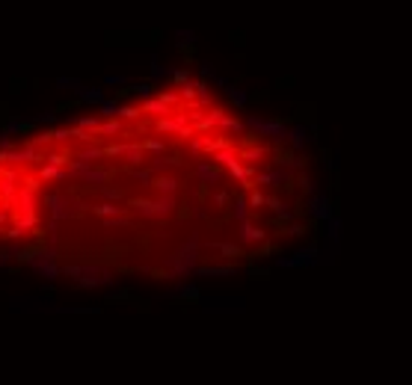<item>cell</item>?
<instances>
[{
	"mask_svg": "<svg viewBox=\"0 0 412 385\" xmlns=\"http://www.w3.org/2000/svg\"><path fill=\"white\" fill-rule=\"evenodd\" d=\"M184 125H187V116L181 113V116H175V119H160V122H157L154 128H157L160 133H178V130H181Z\"/></svg>",
	"mask_w": 412,
	"mask_h": 385,
	"instance_id": "2e32d148",
	"label": "cell"
},
{
	"mask_svg": "<svg viewBox=\"0 0 412 385\" xmlns=\"http://www.w3.org/2000/svg\"><path fill=\"white\" fill-rule=\"evenodd\" d=\"M196 175H199L205 184H211V187H214V184H223V172H220V169H214V166H211V163H205V160L196 166Z\"/></svg>",
	"mask_w": 412,
	"mask_h": 385,
	"instance_id": "4fadbf2b",
	"label": "cell"
},
{
	"mask_svg": "<svg viewBox=\"0 0 412 385\" xmlns=\"http://www.w3.org/2000/svg\"><path fill=\"white\" fill-rule=\"evenodd\" d=\"M39 178H42V181H68V172H62L56 163H45V166L39 169Z\"/></svg>",
	"mask_w": 412,
	"mask_h": 385,
	"instance_id": "e0dca14e",
	"label": "cell"
},
{
	"mask_svg": "<svg viewBox=\"0 0 412 385\" xmlns=\"http://www.w3.org/2000/svg\"><path fill=\"white\" fill-rule=\"evenodd\" d=\"M172 166H181V160H175V157H163V151L151 160V172H166V169H172Z\"/></svg>",
	"mask_w": 412,
	"mask_h": 385,
	"instance_id": "ffe728a7",
	"label": "cell"
},
{
	"mask_svg": "<svg viewBox=\"0 0 412 385\" xmlns=\"http://www.w3.org/2000/svg\"><path fill=\"white\" fill-rule=\"evenodd\" d=\"M220 128H223V130H229V133H240V130H243V122H237V119H229V116H226Z\"/></svg>",
	"mask_w": 412,
	"mask_h": 385,
	"instance_id": "1f68e13d",
	"label": "cell"
},
{
	"mask_svg": "<svg viewBox=\"0 0 412 385\" xmlns=\"http://www.w3.org/2000/svg\"><path fill=\"white\" fill-rule=\"evenodd\" d=\"M229 199H231V196L223 190V193H217V196H214V205H217V208H223V205H229Z\"/></svg>",
	"mask_w": 412,
	"mask_h": 385,
	"instance_id": "bcb514c9",
	"label": "cell"
},
{
	"mask_svg": "<svg viewBox=\"0 0 412 385\" xmlns=\"http://www.w3.org/2000/svg\"><path fill=\"white\" fill-rule=\"evenodd\" d=\"M166 77V68L157 65V59H151V80H163Z\"/></svg>",
	"mask_w": 412,
	"mask_h": 385,
	"instance_id": "74e56055",
	"label": "cell"
},
{
	"mask_svg": "<svg viewBox=\"0 0 412 385\" xmlns=\"http://www.w3.org/2000/svg\"><path fill=\"white\" fill-rule=\"evenodd\" d=\"M122 157L131 163V166H139L145 160V148L139 142H131V145H122Z\"/></svg>",
	"mask_w": 412,
	"mask_h": 385,
	"instance_id": "9a60e30c",
	"label": "cell"
},
{
	"mask_svg": "<svg viewBox=\"0 0 412 385\" xmlns=\"http://www.w3.org/2000/svg\"><path fill=\"white\" fill-rule=\"evenodd\" d=\"M98 125H101L98 119H77V128H86V130H92V133L98 130Z\"/></svg>",
	"mask_w": 412,
	"mask_h": 385,
	"instance_id": "ab89813d",
	"label": "cell"
},
{
	"mask_svg": "<svg viewBox=\"0 0 412 385\" xmlns=\"http://www.w3.org/2000/svg\"><path fill=\"white\" fill-rule=\"evenodd\" d=\"M237 240H240V243H261V240H264V231H261L258 225H252L249 219H243V222H240V231H237Z\"/></svg>",
	"mask_w": 412,
	"mask_h": 385,
	"instance_id": "8fae6325",
	"label": "cell"
},
{
	"mask_svg": "<svg viewBox=\"0 0 412 385\" xmlns=\"http://www.w3.org/2000/svg\"><path fill=\"white\" fill-rule=\"evenodd\" d=\"M193 216H196V219H205V216H208V211H205V208H196V211H193Z\"/></svg>",
	"mask_w": 412,
	"mask_h": 385,
	"instance_id": "db71d44e",
	"label": "cell"
},
{
	"mask_svg": "<svg viewBox=\"0 0 412 385\" xmlns=\"http://www.w3.org/2000/svg\"><path fill=\"white\" fill-rule=\"evenodd\" d=\"M77 98H80V101H86V104H101V101H104V92H101V89L80 86V89H77Z\"/></svg>",
	"mask_w": 412,
	"mask_h": 385,
	"instance_id": "44dd1931",
	"label": "cell"
},
{
	"mask_svg": "<svg viewBox=\"0 0 412 385\" xmlns=\"http://www.w3.org/2000/svg\"><path fill=\"white\" fill-rule=\"evenodd\" d=\"M119 133H122V122H119V116H113V122L98 125V130H95V136H119Z\"/></svg>",
	"mask_w": 412,
	"mask_h": 385,
	"instance_id": "d6986e66",
	"label": "cell"
},
{
	"mask_svg": "<svg viewBox=\"0 0 412 385\" xmlns=\"http://www.w3.org/2000/svg\"><path fill=\"white\" fill-rule=\"evenodd\" d=\"M134 178H137V181H142V187H148V184H151V172H139V169H134Z\"/></svg>",
	"mask_w": 412,
	"mask_h": 385,
	"instance_id": "f6af8a7d",
	"label": "cell"
},
{
	"mask_svg": "<svg viewBox=\"0 0 412 385\" xmlns=\"http://www.w3.org/2000/svg\"><path fill=\"white\" fill-rule=\"evenodd\" d=\"M50 133H53V139H56V142H65V139L71 136V130H50Z\"/></svg>",
	"mask_w": 412,
	"mask_h": 385,
	"instance_id": "681fc988",
	"label": "cell"
},
{
	"mask_svg": "<svg viewBox=\"0 0 412 385\" xmlns=\"http://www.w3.org/2000/svg\"><path fill=\"white\" fill-rule=\"evenodd\" d=\"M306 208H309V214H312L315 219H320V222L332 216L329 196H323V193H312V196H309V202H306Z\"/></svg>",
	"mask_w": 412,
	"mask_h": 385,
	"instance_id": "ba28073f",
	"label": "cell"
},
{
	"mask_svg": "<svg viewBox=\"0 0 412 385\" xmlns=\"http://www.w3.org/2000/svg\"><path fill=\"white\" fill-rule=\"evenodd\" d=\"M202 77H214V65L211 62H202Z\"/></svg>",
	"mask_w": 412,
	"mask_h": 385,
	"instance_id": "816d5d0a",
	"label": "cell"
},
{
	"mask_svg": "<svg viewBox=\"0 0 412 385\" xmlns=\"http://www.w3.org/2000/svg\"><path fill=\"white\" fill-rule=\"evenodd\" d=\"M148 187H154V190H157V193H163V196H175L181 184H178L175 178H169V175H160V178H151V184H148Z\"/></svg>",
	"mask_w": 412,
	"mask_h": 385,
	"instance_id": "5bb4252c",
	"label": "cell"
},
{
	"mask_svg": "<svg viewBox=\"0 0 412 385\" xmlns=\"http://www.w3.org/2000/svg\"><path fill=\"white\" fill-rule=\"evenodd\" d=\"M56 86H62V89H71V92H77V89H80L83 83H80L77 77H59V80H56Z\"/></svg>",
	"mask_w": 412,
	"mask_h": 385,
	"instance_id": "d6a6232c",
	"label": "cell"
},
{
	"mask_svg": "<svg viewBox=\"0 0 412 385\" xmlns=\"http://www.w3.org/2000/svg\"><path fill=\"white\" fill-rule=\"evenodd\" d=\"M160 101L172 107V104H178V92H160Z\"/></svg>",
	"mask_w": 412,
	"mask_h": 385,
	"instance_id": "7bdbcfd3",
	"label": "cell"
},
{
	"mask_svg": "<svg viewBox=\"0 0 412 385\" xmlns=\"http://www.w3.org/2000/svg\"><path fill=\"white\" fill-rule=\"evenodd\" d=\"M139 145H142V148H148V151H157V154L163 151V142H157V139H145V142H139Z\"/></svg>",
	"mask_w": 412,
	"mask_h": 385,
	"instance_id": "b9f144b4",
	"label": "cell"
},
{
	"mask_svg": "<svg viewBox=\"0 0 412 385\" xmlns=\"http://www.w3.org/2000/svg\"><path fill=\"white\" fill-rule=\"evenodd\" d=\"M288 234H291V237H300V234H306V228H303V225H291Z\"/></svg>",
	"mask_w": 412,
	"mask_h": 385,
	"instance_id": "f5cc1de1",
	"label": "cell"
},
{
	"mask_svg": "<svg viewBox=\"0 0 412 385\" xmlns=\"http://www.w3.org/2000/svg\"><path fill=\"white\" fill-rule=\"evenodd\" d=\"M323 222H326V231H323V234H326V240H332V246H338V240H341V219L332 214V216H329V219H323Z\"/></svg>",
	"mask_w": 412,
	"mask_h": 385,
	"instance_id": "ac0fdd59",
	"label": "cell"
},
{
	"mask_svg": "<svg viewBox=\"0 0 412 385\" xmlns=\"http://www.w3.org/2000/svg\"><path fill=\"white\" fill-rule=\"evenodd\" d=\"M139 110H142V113H163V116H166V113H172V110H169V104H163L160 98H145V104H142Z\"/></svg>",
	"mask_w": 412,
	"mask_h": 385,
	"instance_id": "7402d4cb",
	"label": "cell"
},
{
	"mask_svg": "<svg viewBox=\"0 0 412 385\" xmlns=\"http://www.w3.org/2000/svg\"><path fill=\"white\" fill-rule=\"evenodd\" d=\"M175 36L181 39V42H178V47H181V50H184V47H190V44H193V39H196V33H193V30H178Z\"/></svg>",
	"mask_w": 412,
	"mask_h": 385,
	"instance_id": "4dcf8cb0",
	"label": "cell"
},
{
	"mask_svg": "<svg viewBox=\"0 0 412 385\" xmlns=\"http://www.w3.org/2000/svg\"><path fill=\"white\" fill-rule=\"evenodd\" d=\"M98 107H101V116H104V119H113V116H119V101H107V98H104Z\"/></svg>",
	"mask_w": 412,
	"mask_h": 385,
	"instance_id": "4316f807",
	"label": "cell"
},
{
	"mask_svg": "<svg viewBox=\"0 0 412 385\" xmlns=\"http://www.w3.org/2000/svg\"><path fill=\"white\" fill-rule=\"evenodd\" d=\"M119 116H122V119H139L142 110H139V107H122V104H119Z\"/></svg>",
	"mask_w": 412,
	"mask_h": 385,
	"instance_id": "e575fe53",
	"label": "cell"
},
{
	"mask_svg": "<svg viewBox=\"0 0 412 385\" xmlns=\"http://www.w3.org/2000/svg\"><path fill=\"white\" fill-rule=\"evenodd\" d=\"M74 178L86 181L89 187H104V184H107V178H110V172H107V169H89V166H86V169H80Z\"/></svg>",
	"mask_w": 412,
	"mask_h": 385,
	"instance_id": "30bf717a",
	"label": "cell"
},
{
	"mask_svg": "<svg viewBox=\"0 0 412 385\" xmlns=\"http://www.w3.org/2000/svg\"><path fill=\"white\" fill-rule=\"evenodd\" d=\"M47 163H56V166H62V163H68V157H65V154H50V157H47Z\"/></svg>",
	"mask_w": 412,
	"mask_h": 385,
	"instance_id": "f907efd6",
	"label": "cell"
},
{
	"mask_svg": "<svg viewBox=\"0 0 412 385\" xmlns=\"http://www.w3.org/2000/svg\"><path fill=\"white\" fill-rule=\"evenodd\" d=\"M104 83H107V86H122V83H128V77H125V74H107Z\"/></svg>",
	"mask_w": 412,
	"mask_h": 385,
	"instance_id": "f35d334b",
	"label": "cell"
},
{
	"mask_svg": "<svg viewBox=\"0 0 412 385\" xmlns=\"http://www.w3.org/2000/svg\"><path fill=\"white\" fill-rule=\"evenodd\" d=\"M273 211H276V216H279V219H285V222H291V219H294V214H291V205H285L282 199L276 202V208H273Z\"/></svg>",
	"mask_w": 412,
	"mask_h": 385,
	"instance_id": "f546056e",
	"label": "cell"
},
{
	"mask_svg": "<svg viewBox=\"0 0 412 385\" xmlns=\"http://www.w3.org/2000/svg\"><path fill=\"white\" fill-rule=\"evenodd\" d=\"M300 187H303L306 193H315V181H312V178H306V175L300 178Z\"/></svg>",
	"mask_w": 412,
	"mask_h": 385,
	"instance_id": "7dc6e473",
	"label": "cell"
},
{
	"mask_svg": "<svg viewBox=\"0 0 412 385\" xmlns=\"http://www.w3.org/2000/svg\"><path fill=\"white\" fill-rule=\"evenodd\" d=\"M264 199H267V196H264V193H258V190H252V193H249V199H246V202H249V208H264Z\"/></svg>",
	"mask_w": 412,
	"mask_h": 385,
	"instance_id": "8d00e7d4",
	"label": "cell"
},
{
	"mask_svg": "<svg viewBox=\"0 0 412 385\" xmlns=\"http://www.w3.org/2000/svg\"><path fill=\"white\" fill-rule=\"evenodd\" d=\"M297 151L300 148H306V142H309V128L306 125H294V128H288V136H285Z\"/></svg>",
	"mask_w": 412,
	"mask_h": 385,
	"instance_id": "7c38bea8",
	"label": "cell"
},
{
	"mask_svg": "<svg viewBox=\"0 0 412 385\" xmlns=\"http://www.w3.org/2000/svg\"><path fill=\"white\" fill-rule=\"evenodd\" d=\"M240 157H243L246 163H258V160H264V157H267V151H264V148H246Z\"/></svg>",
	"mask_w": 412,
	"mask_h": 385,
	"instance_id": "f1b7e54d",
	"label": "cell"
},
{
	"mask_svg": "<svg viewBox=\"0 0 412 385\" xmlns=\"http://www.w3.org/2000/svg\"><path fill=\"white\" fill-rule=\"evenodd\" d=\"M9 136H12V133H6V130L0 133V148H3V151H9V148H12V139H9Z\"/></svg>",
	"mask_w": 412,
	"mask_h": 385,
	"instance_id": "c3c4849f",
	"label": "cell"
},
{
	"mask_svg": "<svg viewBox=\"0 0 412 385\" xmlns=\"http://www.w3.org/2000/svg\"><path fill=\"white\" fill-rule=\"evenodd\" d=\"M101 193H104V199H110V202H119V199H122V190H113V187H101Z\"/></svg>",
	"mask_w": 412,
	"mask_h": 385,
	"instance_id": "60d3db41",
	"label": "cell"
},
{
	"mask_svg": "<svg viewBox=\"0 0 412 385\" xmlns=\"http://www.w3.org/2000/svg\"><path fill=\"white\" fill-rule=\"evenodd\" d=\"M53 258H56V249H45V252H39V255L30 258V270H36L45 279H56L59 276V267L53 264Z\"/></svg>",
	"mask_w": 412,
	"mask_h": 385,
	"instance_id": "5b68a950",
	"label": "cell"
},
{
	"mask_svg": "<svg viewBox=\"0 0 412 385\" xmlns=\"http://www.w3.org/2000/svg\"><path fill=\"white\" fill-rule=\"evenodd\" d=\"M199 273H202V276H231L234 267H231V264H226V267H202Z\"/></svg>",
	"mask_w": 412,
	"mask_h": 385,
	"instance_id": "83f0119b",
	"label": "cell"
},
{
	"mask_svg": "<svg viewBox=\"0 0 412 385\" xmlns=\"http://www.w3.org/2000/svg\"><path fill=\"white\" fill-rule=\"evenodd\" d=\"M92 211H95V214H101V216H122V214H125L122 208H116V205H110V202H104V205H95Z\"/></svg>",
	"mask_w": 412,
	"mask_h": 385,
	"instance_id": "484cf974",
	"label": "cell"
},
{
	"mask_svg": "<svg viewBox=\"0 0 412 385\" xmlns=\"http://www.w3.org/2000/svg\"><path fill=\"white\" fill-rule=\"evenodd\" d=\"M318 261V246H303L294 252V258H279V267L285 270H297V267H309Z\"/></svg>",
	"mask_w": 412,
	"mask_h": 385,
	"instance_id": "52a82bcc",
	"label": "cell"
},
{
	"mask_svg": "<svg viewBox=\"0 0 412 385\" xmlns=\"http://www.w3.org/2000/svg\"><path fill=\"white\" fill-rule=\"evenodd\" d=\"M166 74H169V77H172L178 86H181L184 80H190V71H187V68H175V71H166Z\"/></svg>",
	"mask_w": 412,
	"mask_h": 385,
	"instance_id": "d590c367",
	"label": "cell"
},
{
	"mask_svg": "<svg viewBox=\"0 0 412 385\" xmlns=\"http://www.w3.org/2000/svg\"><path fill=\"white\" fill-rule=\"evenodd\" d=\"M24 128V122L21 119H12V122H6V133H18Z\"/></svg>",
	"mask_w": 412,
	"mask_h": 385,
	"instance_id": "ee69618b",
	"label": "cell"
},
{
	"mask_svg": "<svg viewBox=\"0 0 412 385\" xmlns=\"http://www.w3.org/2000/svg\"><path fill=\"white\" fill-rule=\"evenodd\" d=\"M45 205L50 208V216H53V222H59V219H68V216H74V214H77L65 196H47V199H45Z\"/></svg>",
	"mask_w": 412,
	"mask_h": 385,
	"instance_id": "9c48e42d",
	"label": "cell"
},
{
	"mask_svg": "<svg viewBox=\"0 0 412 385\" xmlns=\"http://www.w3.org/2000/svg\"><path fill=\"white\" fill-rule=\"evenodd\" d=\"M214 249L223 252L226 258H237V255H243V249H240L237 243H214Z\"/></svg>",
	"mask_w": 412,
	"mask_h": 385,
	"instance_id": "d4e9b609",
	"label": "cell"
},
{
	"mask_svg": "<svg viewBox=\"0 0 412 385\" xmlns=\"http://www.w3.org/2000/svg\"><path fill=\"white\" fill-rule=\"evenodd\" d=\"M226 95H229V98H231V101H234L237 107H246V104H249V95H246L243 89H237V86H231V83L226 86Z\"/></svg>",
	"mask_w": 412,
	"mask_h": 385,
	"instance_id": "603a6c76",
	"label": "cell"
},
{
	"mask_svg": "<svg viewBox=\"0 0 412 385\" xmlns=\"http://www.w3.org/2000/svg\"><path fill=\"white\" fill-rule=\"evenodd\" d=\"M196 258H199V234H193L190 243H184L178 252H172V255L166 258V267H169L172 276L187 279L190 273H196Z\"/></svg>",
	"mask_w": 412,
	"mask_h": 385,
	"instance_id": "6da1fadb",
	"label": "cell"
},
{
	"mask_svg": "<svg viewBox=\"0 0 412 385\" xmlns=\"http://www.w3.org/2000/svg\"><path fill=\"white\" fill-rule=\"evenodd\" d=\"M234 219H237V222L249 219V202H246V196H237V199H234Z\"/></svg>",
	"mask_w": 412,
	"mask_h": 385,
	"instance_id": "cb8c5ba5",
	"label": "cell"
},
{
	"mask_svg": "<svg viewBox=\"0 0 412 385\" xmlns=\"http://www.w3.org/2000/svg\"><path fill=\"white\" fill-rule=\"evenodd\" d=\"M71 279H77L80 288H98V285H113V273L101 267H65Z\"/></svg>",
	"mask_w": 412,
	"mask_h": 385,
	"instance_id": "3957f363",
	"label": "cell"
},
{
	"mask_svg": "<svg viewBox=\"0 0 412 385\" xmlns=\"http://www.w3.org/2000/svg\"><path fill=\"white\" fill-rule=\"evenodd\" d=\"M246 125H249L255 133L270 136L273 142H285V136H288V125H282V122H264V119H258V116H249Z\"/></svg>",
	"mask_w": 412,
	"mask_h": 385,
	"instance_id": "277c9868",
	"label": "cell"
},
{
	"mask_svg": "<svg viewBox=\"0 0 412 385\" xmlns=\"http://www.w3.org/2000/svg\"><path fill=\"white\" fill-rule=\"evenodd\" d=\"M131 92H137V95H142V98H151V92H154V86L142 80V83H134V86H131Z\"/></svg>",
	"mask_w": 412,
	"mask_h": 385,
	"instance_id": "836d02e7",
	"label": "cell"
},
{
	"mask_svg": "<svg viewBox=\"0 0 412 385\" xmlns=\"http://www.w3.org/2000/svg\"><path fill=\"white\" fill-rule=\"evenodd\" d=\"M131 208H134L139 216H145V219H163V216H169V214H172V208H175V196H163V193H160V199H157V202H148V199H134V202H131Z\"/></svg>",
	"mask_w": 412,
	"mask_h": 385,
	"instance_id": "7a4b0ae2",
	"label": "cell"
},
{
	"mask_svg": "<svg viewBox=\"0 0 412 385\" xmlns=\"http://www.w3.org/2000/svg\"><path fill=\"white\" fill-rule=\"evenodd\" d=\"M291 181V172L285 169V166H279V169H270V172H252V187H282V184H288Z\"/></svg>",
	"mask_w": 412,
	"mask_h": 385,
	"instance_id": "8992f818",
	"label": "cell"
}]
</instances>
